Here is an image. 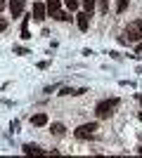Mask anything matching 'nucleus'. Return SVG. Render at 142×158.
<instances>
[{
    "label": "nucleus",
    "instance_id": "nucleus-1",
    "mask_svg": "<svg viewBox=\"0 0 142 158\" xmlns=\"http://www.w3.org/2000/svg\"><path fill=\"white\" fill-rule=\"evenodd\" d=\"M123 35H126V38H121V43H135V40H140L142 38V19H137L135 24L126 26Z\"/></svg>",
    "mask_w": 142,
    "mask_h": 158
},
{
    "label": "nucleus",
    "instance_id": "nucleus-2",
    "mask_svg": "<svg viewBox=\"0 0 142 158\" xmlns=\"http://www.w3.org/2000/svg\"><path fill=\"white\" fill-rule=\"evenodd\" d=\"M116 106H118V99H104L95 106V113H97V118H109Z\"/></svg>",
    "mask_w": 142,
    "mask_h": 158
},
{
    "label": "nucleus",
    "instance_id": "nucleus-3",
    "mask_svg": "<svg viewBox=\"0 0 142 158\" xmlns=\"http://www.w3.org/2000/svg\"><path fill=\"white\" fill-rule=\"evenodd\" d=\"M95 130H97V123H85V125L76 127V130H74V135H76V139H90Z\"/></svg>",
    "mask_w": 142,
    "mask_h": 158
},
{
    "label": "nucleus",
    "instance_id": "nucleus-4",
    "mask_svg": "<svg viewBox=\"0 0 142 158\" xmlns=\"http://www.w3.org/2000/svg\"><path fill=\"white\" fill-rule=\"evenodd\" d=\"M24 7H26V0H10V12H12V17H21Z\"/></svg>",
    "mask_w": 142,
    "mask_h": 158
},
{
    "label": "nucleus",
    "instance_id": "nucleus-5",
    "mask_svg": "<svg viewBox=\"0 0 142 158\" xmlns=\"http://www.w3.org/2000/svg\"><path fill=\"white\" fill-rule=\"evenodd\" d=\"M47 14V7L43 5V2H36L33 5V12H31V17H33V21H43Z\"/></svg>",
    "mask_w": 142,
    "mask_h": 158
},
{
    "label": "nucleus",
    "instance_id": "nucleus-6",
    "mask_svg": "<svg viewBox=\"0 0 142 158\" xmlns=\"http://www.w3.org/2000/svg\"><path fill=\"white\" fill-rule=\"evenodd\" d=\"M90 17H93V14H88V12L76 14V21H78V28H81V31H88L90 28Z\"/></svg>",
    "mask_w": 142,
    "mask_h": 158
},
{
    "label": "nucleus",
    "instance_id": "nucleus-7",
    "mask_svg": "<svg viewBox=\"0 0 142 158\" xmlns=\"http://www.w3.org/2000/svg\"><path fill=\"white\" fill-rule=\"evenodd\" d=\"M31 125H36V127L47 125V116H45V113H36V116H31Z\"/></svg>",
    "mask_w": 142,
    "mask_h": 158
},
{
    "label": "nucleus",
    "instance_id": "nucleus-8",
    "mask_svg": "<svg viewBox=\"0 0 142 158\" xmlns=\"http://www.w3.org/2000/svg\"><path fill=\"white\" fill-rule=\"evenodd\" d=\"M47 14H50V17H54V14L59 12V0H47Z\"/></svg>",
    "mask_w": 142,
    "mask_h": 158
},
{
    "label": "nucleus",
    "instance_id": "nucleus-9",
    "mask_svg": "<svg viewBox=\"0 0 142 158\" xmlns=\"http://www.w3.org/2000/svg\"><path fill=\"white\" fill-rule=\"evenodd\" d=\"M24 153H43V149L36 144H24Z\"/></svg>",
    "mask_w": 142,
    "mask_h": 158
},
{
    "label": "nucleus",
    "instance_id": "nucleus-10",
    "mask_svg": "<svg viewBox=\"0 0 142 158\" xmlns=\"http://www.w3.org/2000/svg\"><path fill=\"white\" fill-rule=\"evenodd\" d=\"M21 38H24V40L31 38V33H28V17L24 19V24H21Z\"/></svg>",
    "mask_w": 142,
    "mask_h": 158
},
{
    "label": "nucleus",
    "instance_id": "nucleus-11",
    "mask_svg": "<svg viewBox=\"0 0 142 158\" xmlns=\"http://www.w3.org/2000/svg\"><path fill=\"white\" fill-rule=\"evenodd\" d=\"M64 130H67V127L62 125V123H52V135H57V137H59V135H64Z\"/></svg>",
    "mask_w": 142,
    "mask_h": 158
},
{
    "label": "nucleus",
    "instance_id": "nucleus-12",
    "mask_svg": "<svg viewBox=\"0 0 142 158\" xmlns=\"http://www.w3.org/2000/svg\"><path fill=\"white\" fill-rule=\"evenodd\" d=\"M83 10L88 14H93V10H95V0H83Z\"/></svg>",
    "mask_w": 142,
    "mask_h": 158
},
{
    "label": "nucleus",
    "instance_id": "nucleus-13",
    "mask_svg": "<svg viewBox=\"0 0 142 158\" xmlns=\"http://www.w3.org/2000/svg\"><path fill=\"white\" fill-rule=\"evenodd\" d=\"M54 19H57V21H69L71 17H69V12H62V10H59V12L54 14Z\"/></svg>",
    "mask_w": 142,
    "mask_h": 158
},
{
    "label": "nucleus",
    "instance_id": "nucleus-14",
    "mask_svg": "<svg viewBox=\"0 0 142 158\" xmlns=\"http://www.w3.org/2000/svg\"><path fill=\"white\" fill-rule=\"evenodd\" d=\"M128 2H130V0H118V2H116V12H126Z\"/></svg>",
    "mask_w": 142,
    "mask_h": 158
},
{
    "label": "nucleus",
    "instance_id": "nucleus-15",
    "mask_svg": "<svg viewBox=\"0 0 142 158\" xmlns=\"http://www.w3.org/2000/svg\"><path fill=\"white\" fill-rule=\"evenodd\" d=\"M64 5H67V10H78V0H64Z\"/></svg>",
    "mask_w": 142,
    "mask_h": 158
},
{
    "label": "nucleus",
    "instance_id": "nucleus-16",
    "mask_svg": "<svg viewBox=\"0 0 142 158\" xmlns=\"http://www.w3.org/2000/svg\"><path fill=\"white\" fill-rule=\"evenodd\" d=\"M5 28H7V19H0V33L5 31Z\"/></svg>",
    "mask_w": 142,
    "mask_h": 158
},
{
    "label": "nucleus",
    "instance_id": "nucleus-17",
    "mask_svg": "<svg viewBox=\"0 0 142 158\" xmlns=\"http://www.w3.org/2000/svg\"><path fill=\"white\" fill-rule=\"evenodd\" d=\"M137 54H142V40L137 43Z\"/></svg>",
    "mask_w": 142,
    "mask_h": 158
},
{
    "label": "nucleus",
    "instance_id": "nucleus-18",
    "mask_svg": "<svg viewBox=\"0 0 142 158\" xmlns=\"http://www.w3.org/2000/svg\"><path fill=\"white\" fill-rule=\"evenodd\" d=\"M2 10H5V0H0V12H2Z\"/></svg>",
    "mask_w": 142,
    "mask_h": 158
},
{
    "label": "nucleus",
    "instance_id": "nucleus-19",
    "mask_svg": "<svg viewBox=\"0 0 142 158\" xmlns=\"http://www.w3.org/2000/svg\"><path fill=\"white\" fill-rule=\"evenodd\" d=\"M137 99H140V104H142V94H140V97H137Z\"/></svg>",
    "mask_w": 142,
    "mask_h": 158
}]
</instances>
